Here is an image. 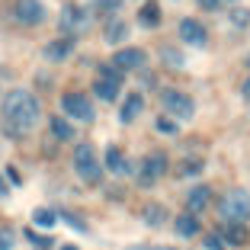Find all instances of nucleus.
Instances as JSON below:
<instances>
[{
    "instance_id": "obj_1",
    "label": "nucleus",
    "mask_w": 250,
    "mask_h": 250,
    "mask_svg": "<svg viewBox=\"0 0 250 250\" xmlns=\"http://www.w3.org/2000/svg\"><path fill=\"white\" fill-rule=\"evenodd\" d=\"M39 119H42V106L29 90H10L3 96V122L13 135L32 132L39 125Z\"/></svg>"
},
{
    "instance_id": "obj_2",
    "label": "nucleus",
    "mask_w": 250,
    "mask_h": 250,
    "mask_svg": "<svg viewBox=\"0 0 250 250\" xmlns=\"http://www.w3.org/2000/svg\"><path fill=\"white\" fill-rule=\"evenodd\" d=\"M218 215L221 221H247L250 218V192L247 189H231L218 199Z\"/></svg>"
},
{
    "instance_id": "obj_3",
    "label": "nucleus",
    "mask_w": 250,
    "mask_h": 250,
    "mask_svg": "<svg viewBox=\"0 0 250 250\" xmlns=\"http://www.w3.org/2000/svg\"><path fill=\"white\" fill-rule=\"evenodd\" d=\"M74 173H77L87 186L100 183L103 170H100V157H96L93 145H77V151H74Z\"/></svg>"
},
{
    "instance_id": "obj_4",
    "label": "nucleus",
    "mask_w": 250,
    "mask_h": 250,
    "mask_svg": "<svg viewBox=\"0 0 250 250\" xmlns=\"http://www.w3.org/2000/svg\"><path fill=\"white\" fill-rule=\"evenodd\" d=\"M93 93L103 103H116V96L122 93V71L116 64H100L96 81H93Z\"/></svg>"
},
{
    "instance_id": "obj_5",
    "label": "nucleus",
    "mask_w": 250,
    "mask_h": 250,
    "mask_svg": "<svg viewBox=\"0 0 250 250\" xmlns=\"http://www.w3.org/2000/svg\"><path fill=\"white\" fill-rule=\"evenodd\" d=\"M161 103H164L170 119H192V112H196V103H192L189 93H183V90H164Z\"/></svg>"
},
{
    "instance_id": "obj_6",
    "label": "nucleus",
    "mask_w": 250,
    "mask_h": 250,
    "mask_svg": "<svg viewBox=\"0 0 250 250\" xmlns=\"http://www.w3.org/2000/svg\"><path fill=\"white\" fill-rule=\"evenodd\" d=\"M167 173V154H161V151H151V154H145V161H141V170H138V186H154L157 180Z\"/></svg>"
},
{
    "instance_id": "obj_7",
    "label": "nucleus",
    "mask_w": 250,
    "mask_h": 250,
    "mask_svg": "<svg viewBox=\"0 0 250 250\" xmlns=\"http://www.w3.org/2000/svg\"><path fill=\"white\" fill-rule=\"evenodd\" d=\"M61 109H64L67 119L93 122V103L87 100V93H64V96H61Z\"/></svg>"
},
{
    "instance_id": "obj_8",
    "label": "nucleus",
    "mask_w": 250,
    "mask_h": 250,
    "mask_svg": "<svg viewBox=\"0 0 250 250\" xmlns=\"http://www.w3.org/2000/svg\"><path fill=\"white\" fill-rule=\"evenodd\" d=\"M45 7L42 0H16V20L22 22V26H39V22H45Z\"/></svg>"
},
{
    "instance_id": "obj_9",
    "label": "nucleus",
    "mask_w": 250,
    "mask_h": 250,
    "mask_svg": "<svg viewBox=\"0 0 250 250\" xmlns=\"http://www.w3.org/2000/svg\"><path fill=\"white\" fill-rule=\"evenodd\" d=\"M180 39H183L186 45H196V48H202V45L208 42V32H206V26H202L199 20L186 16V20H180Z\"/></svg>"
},
{
    "instance_id": "obj_10",
    "label": "nucleus",
    "mask_w": 250,
    "mask_h": 250,
    "mask_svg": "<svg viewBox=\"0 0 250 250\" xmlns=\"http://www.w3.org/2000/svg\"><path fill=\"white\" fill-rule=\"evenodd\" d=\"M87 22H90L87 10L77 7V3H67V7L61 10V29H64V32H81Z\"/></svg>"
},
{
    "instance_id": "obj_11",
    "label": "nucleus",
    "mask_w": 250,
    "mask_h": 250,
    "mask_svg": "<svg viewBox=\"0 0 250 250\" xmlns=\"http://www.w3.org/2000/svg\"><path fill=\"white\" fill-rule=\"evenodd\" d=\"M147 55L141 52V48H119L116 55H112V64L119 67V71H138V67H145Z\"/></svg>"
},
{
    "instance_id": "obj_12",
    "label": "nucleus",
    "mask_w": 250,
    "mask_h": 250,
    "mask_svg": "<svg viewBox=\"0 0 250 250\" xmlns=\"http://www.w3.org/2000/svg\"><path fill=\"white\" fill-rule=\"evenodd\" d=\"M208 202H212V189H208V186H196V189H189V196H186V212L202 215L208 208Z\"/></svg>"
},
{
    "instance_id": "obj_13",
    "label": "nucleus",
    "mask_w": 250,
    "mask_h": 250,
    "mask_svg": "<svg viewBox=\"0 0 250 250\" xmlns=\"http://www.w3.org/2000/svg\"><path fill=\"white\" fill-rule=\"evenodd\" d=\"M71 52H74V36H61V39L45 45V58L48 61H64Z\"/></svg>"
},
{
    "instance_id": "obj_14",
    "label": "nucleus",
    "mask_w": 250,
    "mask_h": 250,
    "mask_svg": "<svg viewBox=\"0 0 250 250\" xmlns=\"http://www.w3.org/2000/svg\"><path fill=\"white\" fill-rule=\"evenodd\" d=\"M141 109H145V96L141 93H125V103H122V109H119V119H122V122H135V119L141 116Z\"/></svg>"
},
{
    "instance_id": "obj_15",
    "label": "nucleus",
    "mask_w": 250,
    "mask_h": 250,
    "mask_svg": "<svg viewBox=\"0 0 250 250\" xmlns=\"http://www.w3.org/2000/svg\"><path fill=\"white\" fill-rule=\"evenodd\" d=\"M48 132L58 141H74V122L67 116H48Z\"/></svg>"
},
{
    "instance_id": "obj_16",
    "label": "nucleus",
    "mask_w": 250,
    "mask_h": 250,
    "mask_svg": "<svg viewBox=\"0 0 250 250\" xmlns=\"http://www.w3.org/2000/svg\"><path fill=\"white\" fill-rule=\"evenodd\" d=\"M221 241L231 244V247H241V244H247V231H244L241 221H225L221 225Z\"/></svg>"
},
{
    "instance_id": "obj_17",
    "label": "nucleus",
    "mask_w": 250,
    "mask_h": 250,
    "mask_svg": "<svg viewBox=\"0 0 250 250\" xmlns=\"http://www.w3.org/2000/svg\"><path fill=\"white\" fill-rule=\"evenodd\" d=\"M106 170H112V173H128V157L122 154L119 145L106 147Z\"/></svg>"
},
{
    "instance_id": "obj_18",
    "label": "nucleus",
    "mask_w": 250,
    "mask_h": 250,
    "mask_svg": "<svg viewBox=\"0 0 250 250\" xmlns=\"http://www.w3.org/2000/svg\"><path fill=\"white\" fill-rule=\"evenodd\" d=\"M138 22L145 29H157V26H161V3H157V0H147L145 7H141V13H138Z\"/></svg>"
},
{
    "instance_id": "obj_19",
    "label": "nucleus",
    "mask_w": 250,
    "mask_h": 250,
    "mask_svg": "<svg viewBox=\"0 0 250 250\" xmlns=\"http://www.w3.org/2000/svg\"><path fill=\"white\" fill-rule=\"evenodd\" d=\"M173 228H177L180 237H196L199 234V221H196V215H192V212H186V215H177Z\"/></svg>"
},
{
    "instance_id": "obj_20",
    "label": "nucleus",
    "mask_w": 250,
    "mask_h": 250,
    "mask_svg": "<svg viewBox=\"0 0 250 250\" xmlns=\"http://www.w3.org/2000/svg\"><path fill=\"white\" fill-rule=\"evenodd\" d=\"M125 39H128V22L125 20H109V26H106V42L119 45V42H125Z\"/></svg>"
},
{
    "instance_id": "obj_21",
    "label": "nucleus",
    "mask_w": 250,
    "mask_h": 250,
    "mask_svg": "<svg viewBox=\"0 0 250 250\" xmlns=\"http://www.w3.org/2000/svg\"><path fill=\"white\" fill-rule=\"evenodd\" d=\"M141 218H145V225H151V228H157V225H164L167 221V208L164 206H145V212H141Z\"/></svg>"
},
{
    "instance_id": "obj_22",
    "label": "nucleus",
    "mask_w": 250,
    "mask_h": 250,
    "mask_svg": "<svg viewBox=\"0 0 250 250\" xmlns=\"http://www.w3.org/2000/svg\"><path fill=\"white\" fill-rule=\"evenodd\" d=\"M32 221H36L39 228H55V221H58V212H52V208H36L32 212Z\"/></svg>"
},
{
    "instance_id": "obj_23",
    "label": "nucleus",
    "mask_w": 250,
    "mask_h": 250,
    "mask_svg": "<svg viewBox=\"0 0 250 250\" xmlns=\"http://www.w3.org/2000/svg\"><path fill=\"white\" fill-rule=\"evenodd\" d=\"M199 170H202V157H189L177 167V177H196Z\"/></svg>"
},
{
    "instance_id": "obj_24",
    "label": "nucleus",
    "mask_w": 250,
    "mask_h": 250,
    "mask_svg": "<svg viewBox=\"0 0 250 250\" xmlns=\"http://www.w3.org/2000/svg\"><path fill=\"white\" fill-rule=\"evenodd\" d=\"M164 64H167V67H173V71H177V67H183L186 64V58H183V55H180L177 52V48H164Z\"/></svg>"
},
{
    "instance_id": "obj_25",
    "label": "nucleus",
    "mask_w": 250,
    "mask_h": 250,
    "mask_svg": "<svg viewBox=\"0 0 250 250\" xmlns=\"http://www.w3.org/2000/svg\"><path fill=\"white\" fill-rule=\"evenodd\" d=\"M228 20L234 22L237 29H244V26H250V10H231V13H228Z\"/></svg>"
},
{
    "instance_id": "obj_26",
    "label": "nucleus",
    "mask_w": 250,
    "mask_h": 250,
    "mask_svg": "<svg viewBox=\"0 0 250 250\" xmlns=\"http://www.w3.org/2000/svg\"><path fill=\"white\" fill-rule=\"evenodd\" d=\"M157 132H164V135H177L180 132V125H177V119H157Z\"/></svg>"
},
{
    "instance_id": "obj_27",
    "label": "nucleus",
    "mask_w": 250,
    "mask_h": 250,
    "mask_svg": "<svg viewBox=\"0 0 250 250\" xmlns=\"http://www.w3.org/2000/svg\"><path fill=\"white\" fill-rule=\"evenodd\" d=\"M119 3H122V0H93V10H100V13H116Z\"/></svg>"
},
{
    "instance_id": "obj_28",
    "label": "nucleus",
    "mask_w": 250,
    "mask_h": 250,
    "mask_svg": "<svg viewBox=\"0 0 250 250\" xmlns=\"http://www.w3.org/2000/svg\"><path fill=\"white\" fill-rule=\"evenodd\" d=\"M202 244H206L208 250H228V244L221 241V237H215V234H206V237H202Z\"/></svg>"
},
{
    "instance_id": "obj_29",
    "label": "nucleus",
    "mask_w": 250,
    "mask_h": 250,
    "mask_svg": "<svg viewBox=\"0 0 250 250\" xmlns=\"http://www.w3.org/2000/svg\"><path fill=\"white\" fill-rule=\"evenodd\" d=\"M7 180H10V183H13V186H20V183H22L20 170H16V167H7Z\"/></svg>"
},
{
    "instance_id": "obj_30",
    "label": "nucleus",
    "mask_w": 250,
    "mask_h": 250,
    "mask_svg": "<svg viewBox=\"0 0 250 250\" xmlns=\"http://www.w3.org/2000/svg\"><path fill=\"white\" fill-rule=\"evenodd\" d=\"M13 247V237H10V231H0V250H10Z\"/></svg>"
},
{
    "instance_id": "obj_31",
    "label": "nucleus",
    "mask_w": 250,
    "mask_h": 250,
    "mask_svg": "<svg viewBox=\"0 0 250 250\" xmlns=\"http://www.w3.org/2000/svg\"><path fill=\"white\" fill-rule=\"evenodd\" d=\"M199 7H206V10H215V7H218V0H199Z\"/></svg>"
},
{
    "instance_id": "obj_32",
    "label": "nucleus",
    "mask_w": 250,
    "mask_h": 250,
    "mask_svg": "<svg viewBox=\"0 0 250 250\" xmlns=\"http://www.w3.org/2000/svg\"><path fill=\"white\" fill-rule=\"evenodd\" d=\"M241 93H244V100H247V103H250V77H247V81H244V87H241Z\"/></svg>"
},
{
    "instance_id": "obj_33",
    "label": "nucleus",
    "mask_w": 250,
    "mask_h": 250,
    "mask_svg": "<svg viewBox=\"0 0 250 250\" xmlns=\"http://www.w3.org/2000/svg\"><path fill=\"white\" fill-rule=\"evenodd\" d=\"M0 196H7V183H3V177H0Z\"/></svg>"
},
{
    "instance_id": "obj_34",
    "label": "nucleus",
    "mask_w": 250,
    "mask_h": 250,
    "mask_svg": "<svg viewBox=\"0 0 250 250\" xmlns=\"http://www.w3.org/2000/svg\"><path fill=\"white\" fill-rule=\"evenodd\" d=\"M154 250H173V247H154Z\"/></svg>"
},
{
    "instance_id": "obj_35",
    "label": "nucleus",
    "mask_w": 250,
    "mask_h": 250,
    "mask_svg": "<svg viewBox=\"0 0 250 250\" xmlns=\"http://www.w3.org/2000/svg\"><path fill=\"white\" fill-rule=\"evenodd\" d=\"M61 250H77V247H61Z\"/></svg>"
},
{
    "instance_id": "obj_36",
    "label": "nucleus",
    "mask_w": 250,
    "mask_h": 250,
    "mask_svg": "<svg viewBox=\"0 0 250 250\" xmlns=\"http://www.w3.org/2000/svg\"><path fill=\"white\" fill-rule=\"evenodd\" d=\"M247 64H250V58H247Z\"/></svg>"
}]
</instances>
